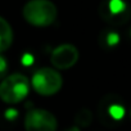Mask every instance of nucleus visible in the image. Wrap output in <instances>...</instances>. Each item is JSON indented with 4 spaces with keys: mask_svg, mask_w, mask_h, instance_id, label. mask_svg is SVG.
Listing matches in <instances>:
<instances>
[{
    "mask_svg": "<svg viewBox=\"0 0 131 131\" xmlns=\"http://www.w3.org/2000/svg\"><path fill=\"white\" fill-rule=\"evenodd\" d=\"M22 16L35 27H48L57 19L58 10L50 0H28L22 9Z\"/></svg>",
    "mask_w": 131,
    "mask_h": 131,
    "instance_id": "obj_1",
    "label": "nucleus"
},
{
    "mask_svg": "<svg viewBox=\"0 0 131 131\" xmlns=\"http://www.w3.org/2000/svg\"><path fill=\"white\" fill-rule=\"evenodd\" d=\"M31 82L22 73H12L0 82V99L7 104L22 102L30 91Z\"/></svg>",
    "mask_w": 131,
    "mask_h": 131,
    "instance_id": "obj_2",
    "label": "nucleus"
},
{
    "mask_svg": "<svg viewBox=\"0 0 131 131\" xmlns=\"http://www.w3.org/2000/svg\"><path fill=\"white\" fill-rule=\"evenodd\" d=\"M63 85V77L55 68L44 67L34 72L31 77V86L34 90L44 96L57 94Z\"/></svg>",
    "mask_w": 131,
    "mask_h": 131,
    "instance_id": "obj_3",
    "label": "nucleus"
},
{
    "mask_svg": "<svg viewBox=\"0 0 131 131\" xmlns=\"http://www.w3.org/2000/svg\"><path fill=\"white\" fill-rule=\"evenodd\" d=\"M99 14L107 23L119 26L130 19L131 10L123 0H104L99 5Z\"/></svg>",
    "mask_w": 131,
    "mask_h": 131,
    "instance_id": "obj_4",
    "label": "nucleus"
},
{
    "mask_svg": "<svg viewBox=\"0 0 131 131\" xmlns=\"http://www.w3.org/2000/svg\"><path fill=\"white\" fill-rule=\"evenodd\" d=\"M23 125L26 131H57L58 128L55 116L51 112L40 108L30 109L25 116Z\"/></svg>",
    "mask_w": 131,
    "mask_h": 131,
    "instance_id": "obj_5",
    "label": "nucleus"
},
{
    "mask_svg": "<svg viewBox=\"0 0 131 131\" xmlns=\"http://www.w3.org/2000/svg\"><path fill=\"white\" fill-rule=\"evenodd\" d=\"M99 119L105 126H113L118 123L125 116V107L121 100L113 95H108L100 100L98 107Z\"/></svg>",
    "mask_w": 131,
    "mask_h": 131,
    "instance_id": "obj_6",
    "label": "nucleus"
},
{
    "mask_svg": "<svg viewBox=\"0 0 131 131\" xmlns=\"http://www.w3.org/2000/svg\"><path fill=\"white\" fill-rule=\"evenodd\" d=\"M80 53L72 44H62L57 46L50 57V62L55 70H70L77 63Z\"/></svg>",
    "mask_w": 131,
    "mask_h": 131,
    "instance_id": "obj_7",
    "label": "nucleus"
},
{
    "mask_svg": "<svg viewBox=\"0 0 131 131\" xmlns=\"http://www.w3.org/2000/svg\"><path fill=\"white\" fill-rule=\"evenodd\" d=\"M13 44V28L9 22L0 17V54L7 51Z\"/></svg>",
    "mask_w": 131,
    "mask_h": 131,
    "instance_id": "obj_8",
    "label": "nucleus"
},
{
    "mask_svg": "<svg viewBox=\"0 0 131 131\" xmlns=\"http://www.w3.org/2000/svg\"><path fill=\"white\" fill-rule=\"evenodd\" d=\"M91 122H93V113L88 108H82L75 114V125L77 127H88L90 126Z\"/></svg>",
    "mask_w": 131,
    "mask_h": 131,
    "instance_id": "obj_9",
    "label": "nucleus"
},
{
    "mask_svg": "<svg viewBox=\"0 0 131 131\" xmlns=\"http://www.w3.org/2000/svg\"><path fill=\"white\" fill-rule=\"evenodd\" d=\"M100 42L103 44L104 48H114L119 42V35L114 31H107L102 34Z\"/></svg>",
    "mask_w": 131,
    "mask_h": 131,
    "instance_id": "obj_10",
    "label": "nucleus"
},
{
    "mask_svg": "<svg viewBox=\"0 0 131 131\" xmlns=\"http://www.w3.org/2000/svg\"><path fill=\"white\" fill-rule=\"evenodd\" d=\"M8 68H9V64H8L7 59L0 54V80H4L7 77Z\"/></svg>",
    "mask_w": 131,
    "mask_h": 131,
    "instance_id": "obj_11",
    "label": "nucleus"
},
{
    "mask_svg": "<svg viewBox=\"0 0 131 131\" xmlns=\"http://www.w3.org/2000/svg\"><path fill=\"white\" fill-rule=\"evenodd\" d=\"M23 63L27 64V66H28V64H32V57H31L30 54H26V55L23 57Z\"/></svg>",
    "mask_w": 131,
    "mask_h": 131,
    "instance_id": "obj_12",
    "label": "nucleus"
},
{
    "mask_svg": "<svg viewBox=\"0 0 131 131\" xmlns=\"http://www.w3.org/2000/svg\"><path fill=\"white\" fill-rule=\"evenodd\" d=\"M64 131H81V130H80V127H77V126L75 125V126H72V127H70V128H67V130H64Z\"/></svg>",
    "mask_w": 131,
    "mask_h": 131,
    "instance_id": "obj_13",
    "label": "nucleus"
}]
</instances>
